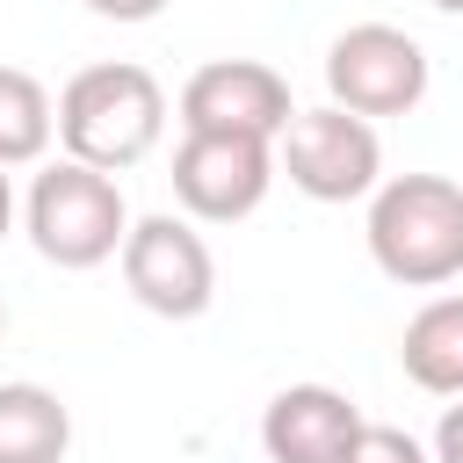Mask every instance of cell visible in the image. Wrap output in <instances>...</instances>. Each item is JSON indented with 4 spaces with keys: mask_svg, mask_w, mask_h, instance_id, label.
I'll return each instance as SVG.
<instances>
[{
    "mask_svg": "<svg viewBox=\"0 0 463 463\" xmlns=\"http://www.w3.org/2000/svg\"><path fill=\"white\" fill-rule=\"evenodd\" d=\"M0 333H7V297H0Z\"/></svg>",
    "mask_w": 463,
    "mask_h": 463,
    "instance_id": "18",
    "label": "cell"
},
{
    "mask_svg": "<svg viewBox=\"0 0 463 463\" xmlns=\"http://www.w3.org/2000/svg\"><path fill=\"white\" fill-rule=\"evenodd\" d=\"M289 116H297L289 80L275 65H260V58H210L181 87V130H217V137L275 145L289 130Z\"/></svg>",
    "mask_w": 463,
    "mask_h": 463,
    "instance_id": "8",
    "label": "cell"
},
{
    "mask_svg": "<svg viewBox=\"0 0 463 463\" xmlns=\"http://www.w3.org/2000/svg\"><path fill=\"white\" fill-rule=\"evenodd\" d=\"M123 289L152 311V318H203L217 304V260H210V239L174 217V210H152V217H130L123 232Z\"/></svg>",
    "mask_w": 463,
    "mask_h": 463,
    "instance_id": "5",
    "label": "cell"
},
{
    "mask_svg": "<svg viewBox=\"0 0 463 463\" xmlns=\"http://www.w3.org/2000/svg\"><path fill=\"white\" fill-rule=\"evenodd\" d=\"M22 232H29V246H36L51 268L87 275V268H101V260L123 253L130 203H123L116 174H94V166H80V159H51V166L29 181Z\"/></svg>",
    "mask_w": 463,
    "mask_h": 463,
    "instance_id": "3",
    "label": "cell"
},
{
    "mask_svg": "<svg viewBox=\"0 0 463 463\" xmlns=\"http://www.w3.org/2000/svg\"><path fill=\"white\" fill-rule=\"evenodd\" d=\"M326 94L333 109L376 123V116H412L427 101V51L420 36L391 22H354L326 43Z\"/></svg>",
    "mask_w": 463,
    "mask_h": 463,
    "instance_id": "6",
    "label": "cell"
},
{
    "mask_svg": "<svg viewBox=\"0 0 463 463\" xmlns=\"http://www.w3.org/2000/svg\"><path fill=\"white\" fill-rule=\"evenodd\" d=\"M159 130H166V87L130 58L80 65L58 87V145H65V159H80L94 174H123V166L152 159Z\"/></svg>",
    "mask_w": 463,
    "mask_h": 463,
    "instance_id": "1",
    "label": "cell"
},
{
    "mask_svg": "<svg viewBox=\"0 0 463 463\" xmlns=\"http://www.w3.org/2000/svg\"><path fill=\"white\" fill-rule=\"evenodd\" d=\"M340 463H434L405 427H383V420H362V434L347 441V456Z\"/></svg>",
    "mask_w": 463,
    "mask_h": 463,
    "instance_id": "13",
    "label": "cell"
},
{
    "mask_svg": "<svg viewBox=\"0 0 463 463\" xmlns=\"http://www.w3.org/2000/svg\"><path fill=\"white\" fill-rule=\"evenodd\" d=\"M72 405L43 383H0V463H65Z\"/></svg>",
    "mask_w": 463,
    "mask_h": 463,
    "instance_id": "11",
    "label": "cell"
},
{
    "mask_svg": "<svg viewBox=\"0 0 463 463\" xmlns=\"http://www.w3.org/2000/svg\"><path fill=\"white\" fill-rule=\"evenodd\" d=\"M80 7H87V14H101V22H123V29H130V22H152L166 0H80Z\"/></svg>",
    "mask_w": 463,
    "mask_h": 463,
    "instance_id": "14",
    "label": "cell"
},
{
    "mask_svg": "<svg viewBox=\"0 0 463 463\" xmlns=\"http://www.w3.org/2000/svg\"><path fill=\"white\" fill-rule=\"evenodd\" d=\"M7 232H14V181L0 174V239H7Z\"/></svg>",
    "mask_w": 463,
    "mask_h": 463,
    "instance_id": "16",
    "label": "cell"
},
{
    "mask_svg": "<svg viewBox=\"0 0 463 463\" xmlns=\"http://www.w3.org/2000/svg\"><path fill=\"white\" fill-rule=\"evenodd\" d=\"M434 463H463V398L441 412V427H434V449H427Z\"/></svg>",
    "mask_w": 463,
    "mask_h": 463,
    "instance_id": "15",
    "label": "cell"
},
{
    "mask_svg": "<svg viewBox=\"0 0 463 463\" xmlns=\"http://www.w3.org/2000/svg\"><path fill=\"white\" fill-rule=\"evenodd\" d=\"M362 239L398 289H441L463 275V188L449 174H391L369 195Z\"/></svg>",
    "mask_w": 463,
    "mask_h": 463,
    "instance_id": "2",
    "label": "cell"
},
{
    "mask_svg": "<svg viewBox=\"0 0 463 463\" xmlns=\"http://www.w3.org/2000/svg\"><path fill=\"white\" fill-rule=\"evenodd\" d=\"M398 369H405L427 398H463V297H427V304L405 318Z\"/></svg>",
    "mask_w": 463,
    "mask_h": 463,
    "instance_id": "10",
    "label": "cell"
},
{
    "mask_svg": "<svg viewBox=\"0 0 463 463\" xmlns=\"http://www.w3.org/2000/svg\"><path fill=\"white\" fill-rule=\"evenodd\" d=\"M362 434V412L333 383H289L260 412V449L268 463H340L347 441Z\"/></svg>",
    "mask_w": 463,
    "mask_h": 463,
    "instance_id": "9",
    "label": "cell"
},
{
    "mask_svg": "<svg viewBox=\"0 0 463 463\" xmlns=\"http://www.w3.org/2000/svg\"><path fill=\"white\" fill-rule=\"evenodd\" d=\"M58 137V101L36 72L0 65V174L7 166H36Z\"/></svg>",
    "mask_w": 463,
    "mask_h": 463,
    "instance_id": "12",
    "label": "cell"
},
{
    "mask_svg": "<svg viewBox=\"0 0 463 463\" xmlns=\"http://www.w3.org/2000/svg\"><path fill=\"white\" fill-rule=\"evenodd\" d=\"M427 7H441V14H463V0H427Z\"/></svg>",
    "mask_w": 463,
    "mask_h": 463,
    "instance_id": "17",
    "label": "cell"
},
{
    "mask_svg": "<svg viewBox=\"0 0 463 463\" xmlns=\"http://www.w3.org/2000/svg\"><path fill=\"white\" fill-rule=\"evenodd\" d=\"M275 174H289L297 195L311 203H362L383 181V145L376 123L347 116V109H297L289 130L275 137Z\"/></svg>",
    "mask_w": 463,
    "mask_h": 463,
    "instance_id": "4",
    "label": "cell"
},
{
    "mask_svg": "<svg viewBox=\"0 0 463 463\" xmlns=\"http://www.w3.org/2000/svg\"><path fill=\"white\" fill-rule=\"evenodd\" d=\"M275 188V145L260 137H217V130H181L174 145V203L188 224H239L268 203Z\"/></svg>",
    "mask_w": 463,
    "mask_h": 463,
    "instance_id": "7",
    "label": "cell"
}]
</instances>
